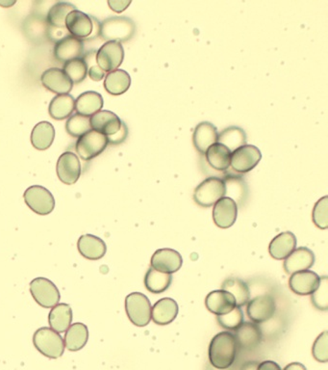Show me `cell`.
I'll return each instance as SVG.
<instances>
[{
	"label": "cell",
	"mask_w": 328,
	"mask_h": 370,
	"mask_svg": "<svg viewBox=\"0 0 328 370\" xmlns=\"http://www.w3.org/2000/svg\"><path fill=\"white\" fill-rule=\"evenodd\" d=\"M235 338L238 348L244 350H254L258 347L262 341V330L258 324L254 322H244L235 331Z\"/></svg>",
	"instance_id": "cell-20"
},
{
	"label": "cell",
	"mask_w": 328,
	"mask_h": 370,
	"mask_svg": "<svg viewBox=\"0 0 328 370\" xmlns=\"http://www.w3.org/2000/svg\"><path fill=\"white\" fill-rule=\"evenodd\" d=\"M257 370H281V367L275 362L264 361L259 364Z\"/></svg>",
	"instance_id": "cell-47"
},
{
	"label": "cell",
	"mask_w": 328,
	"mask_h": 370,
	"mask_svg": "<svg viewBox=\"0 0 328 370\" xmlns=\"http://www.w3.org/2000/svg\"><path fill=\"white\" fill-rule=\"evenodd\" d=\"M103 108V98L100 93L95 91H88L82 93L75 100V111L78 115L91 117L101 111Z\"/></svg>",
	"instance_id": "cell-26"
},
{
	"label": "cell",
	"mask_w": 328,
	"mask_h": 370,
	"mask_svg": "<svg viewBox=\"0 0 328 370\" xmlns=\"http://www.w3.org/2000/svg\"><path fill=\"white\" fill-rule=\"evenodd\" d=\"M23 198L27 207L38 215H51L55 208V199L53 195L46 187L41 185H33L26 189Z\"/></svg>",
	"instance_id": "cell-6"
},
{
	"label": "cell",
	"mask_w": 328,
	"mask_h": 370,
	"mask_svg": "<svg viewBox=\"0 0 328 370\" xmlns=\"http://www.w3.org/2000/svg\"><path fill=\"white\" fill-rule=\"evenodd\" d=\"M320 281L321 278L313 271H301L291 276L289 288L298 295H312L319 288Z\"/></svg>",
	"instance_id": "cell-17"
},
{
	"label": "cell",
	"mask_w": 328,
	"mask_h": 370,
	"mask_svg": "<svg viewBox=\"0 0 328 370\" xmlns=\"http://www.w3.org/2000/svg\"><path fill=\"white\" fill-rule=\"evenodd\" d=\"M87 65L88 75L93 82H100L105 77V72L96 63V51H91L82 57Z\"/></svg>",
	"instance_id": "cell-44"
},
{
	"label": "cell",
	"mask_w": 328,
	"mask_h": 370,
	"mask_svg": "<svg viewBox=\"0 0 328 370\" xmlns=\"http://www.w3.org/2000/svg\"><path fill=\"white\" fill-rule=\"evenodd\" d=\"M74 110L75 100L69 94L54 96L48 106L49 116L57 121L69 119Z\"/></svg>",
	"instance_id": "cell-29"
},
{
	"label": "cell",
	"mask_w": 328,
	"mask_h": 370,
	"mask_svg": "<svg viewBox=\"0 0 328 370\" xmlns=\"http://www.w3.org/2000/svg\"><path fill=\"white\" fill-rule=\"evenodd\" d=\"M90 124L93 130L109 137L118 134L121 129L122 121L113 112L101 110L91 117Z\"/></svg>",
	"instance_id": "cell-19"
},
{
	"label": "cell",
	"mask_w": 328,
	"mask_h": 370,
	"mask_svg": "<svg viewBox=\"0 0 328 370\" xmlns=\"http://www.w3.org/2000/svg\"><path fill=\"white\" fill-rule=\"evenodd\" d=\"M296 237L291 231H284L275 236L270 243L269 253L273 259L282 260L295 251Z\"/></svg>",
	"instance_id": "cell-25"
},
{
	"label": "cell",
	"mask_w": 328,
	"mask_h": 370,
	"mask_svg": "<svg viewBox=\"0 0 328 370\" xmlns=\"http://www.w3.org/2000/svg\"><path fill=\"white\" fill-rule=\"evenodd\" d=\"M136 32V25L127 17H112L100 23V36L107 42L129 41Z\"/></svg>",
	"instance_id": "cell-2"
},
{
	"label": "cell",
	"mask_w": 328,
	"mask_h": 370,
	"mask_svg": "<svg viewBox=\"0 0 328 370\" xmlns=\"http://www.w3.org/2000/svg\"><path fill=\"white\" fill-rule=\"evenodd\" d=\"M55 138V129L49 122H41L34 127L31 134V143L39 151H46L51 147Z\"/></svg>",
	"instance_id": "cell-31"
},
{
	"label": "cell",
	"mask_w": 328,
	"mask_h": 370,
	"mask_svg": "<svg viewBox=\"0 0 328 370\" xmlns=\"http://www.w3.org/2000/svg\"><path fill=\"white\" fill-rule=\"evenodd\" d=\"M258 366V362H246V363L242 364L240 370H257Z\"/></svg>",
	"instance_id": "cell-48"
},
{
	"label": "cell",
	"mask_w": 328,
	"mask_h": 370,
	"mask_svg": "<svg viewBox=\"0 0 328 370\" xmlns=\"http://www.w3.org/2000/svg\"><path fill=\"white\" fill-rule=\"evenodd\" d=\"M88 340V330L87 326L83 323H74L70 325L65 335V347L67 350L77 352L81 350L87 345Z\"/></svg>",
	"instance_id": "cell-32"
},
{
	"label": "cell",
	"mask_w": 328,
	"mask_h": 370,
	"mask_svg": "<svg viewBox=\"0 0 328 370\" xmlns=\"http://www.w3.org/2000/svg\"><path fill=\"white\" fill-rule=\"evenodd\" d=\"M77 10L74 4L69 2H57L49 9L46 22L54 30H66V19L70 12Z\"/></svg>",
	"instance_id": "cell-35"
},
{
	"label": "cell",
	"mask_w": 328,
	"mask_h": 370,
	"mask_svg": "<svg viewBox=\"0 0 328 370\" xmlns=\"http://www.w3.org/2000/svg\"><path fill=\"white\" fill-rule=\"evenodd\" d=\"M30 293L36 303L44 309L55 307L61 299L55 283L46 278L34 279L30 283Z\"/></svg>",
	"instance_id": "cell-8"
},
{
	"label": "cell",
	"mask_w": 328,
	"mask_h": 370,
	"mask_svg": "<svg viewBox=\"0 0 328 370\" xmlns=\"http://www.w3.org/2000/svg\"><path fill=\"white\" fill-rule=\"evenodd\" d=\"M312 219L317 228L327 230L328 228V197H322L315 205Z\"/></svg>",
	"instance_id": "cell-41"
},
{
	"label": "cell",
	"mask_w": 328,
	"mask_h": 370,
	"mask_svg": "<svg viewBox=\"0 0 328 370\" xmlns=\"http://www.w3.org/2000/svg\"><path fill=\"white\" fill-rule=\"evenodd\" d=\"M283 370H307V369L303 364L296 363V362H295V363L288 364V366Z\"/></svg>",
	"instance_id": "cell-49"
},
{
	"label": "cell",
	"mask_w": 328,
	"mask_h": 370,
	"mask_svg": "<svg viewBox=\"0 0 328 370\" xmlns=\"http://www.w3.org/2000/svg\"><path fill=\"white\" fill-rule=\"evenodd\" d=\"M173 281V277L171 274L159 272L150 267L147 270L145 277V286L150 293L160 294L165 293L166 289L170 288Z\"/></svg>",
	"instance_id": "cell-36"
},
{
	"label": "cell",
	"mask_w": 328,
	"mask_h": 370,
	"mask_svg": "<svg viewBox=\"0 0 328 370\" xmlns=\"http://www.w3.org/2000/svg\"><path fill=\"white\" fill-rule=\"evenodd\" d=\"M205 306L208 311L218 317L228 314L237 307L235 298L228 291H214L208 294L205 299Z\"/></svg>",
	"instance_id": "cell-24"
},
{
	"label": "cell",
	"mask_w": 328,
	"mask_h": 370,
	"mask_svg": "<svg viewBox=\"0 0 328 370\" xmlns=\"http://www.w3.org/2000/svg\"><path fill=\"white\" fill-rule=\"evenodd\" d=\"M262 160L261 151L254 145H244L231 153L230 167L237 173L254 170Z\"/></svg>",
	"instance_id": "cell-9"
},
{
	"label": "cell",
	"mask_w": 328,
	"mask_h": 370,
	"mask_svg": "<svg viewBox=\"0 0 328 370\" xmlns=\"http://www.w3.org/2000/svg\"><path fill=\"white\" fill-rule=\"evenodd\" d=\"M178 314V305L171 298H163L156 302L152 310V319L155 324H171Z\"/></svg>",
	"instance_id": "cell-27"
},
{
	"label": "cell",
	"mask_w": 328,
	"mask_h": 370,
	"mask_svg": "<svg viewBox=\"0 0 328 370\" xmlns=\"http://www.w3.org/2000/svg\"><path fill=\"white\" fill-rule=\"evenodd\" d=\"M56 172L60 181L64 184H77L81 176V163L79 158L74 153H64L57 161Z\"/></svg>",
	"instance_id": "cell-12"
},
{
	"label": "cell",
	"mask_w": 328,
	"mask_h": 370,
	"mask_svg": "<svg viewBox=\"0 0 328 370\" xmlns=\"http://www.w3.org/2000/svg\"><path fill=\"white\" fill-rule=\"evenodd\" d=\"M226 195V185L223 179L210 177L197 185L194 200L202 208H210Z\"/></svg>",
	"instance_id": "cell-4"
},
{
	"label": "cell",
	"mask_w": 328,
	"mask_h": 370,
	"mask_svg": "<svg viewBox=\"0 0 328 370\" xmlns=\"http://www.w3.org/2000/svg\"><path fill=\"white\" fill-rule=\"evenodd\" d=\"M131 1H126V0H109L108 5L111 8L112 11L116 13H122L126 11Z\"/></svg>",
	"instance_id": "cell-46"
},
{
	"label": "cell",
	"mask_w": 328,
	"mask_h": 370,
	"mask_svg": "<svg viewBox=\"0 0 328 370\" xmlns=\"http://www.w3.org/2000/svg\"><path fill=\"white\" fill-rule=\"evenodd\" d=\"M231 153L221 143L211 146L206 153L208 164L216 171L225 172L230 167Z\"/></svg>",
	"instance_id": "cell-33"
},
{
	"label": "cell",
	"mask_w": 328,
	"mask_h": 370,
	"mask_svg": "<svg viewBox=\"0 0 328 370\" xmlns=\"http://www.w3.org/2000/svg\"><path fill=\"white\" fill-rule=\"evenodd\" d=\"M247 137L243 129L239 127H230L218 134V143L223 146L233 153L234 151L247 145Z\"/></svg>",
	"instance_id": "cell-37"
},
{
	"label": "cell",
	"mask_w": 328,
	"mask_h": 370,
	"mask_svg": "<svg viewBox=\"0 0 328 370\" xmlns=\"http://www.w3.org/2000/svg\"><path fill=\"white\" fill-rule=\"evenodd\" d=\"M238 215V205L230 197L218 200L213 208V220L221 229H228L235 224Z\"/></svg>",
	"instance_id": "cell-15"
},
{
	"label": "cell",
	"mask_w": 328,
	"mask_h": 370,
	"mask_svg": "<svg viewBox=\"0 0 328 370\" xmlns=\"http://www.w3.org/2000/svg\"><path fill=\"white\" fill-rule=\"evenodd\" d=\"M152 304L145 294L130 293L126 298V311L132 324L145 327L152 320Z\"/></svg>",
	"instance_id": "cell-5"
},
{
	"label": "cell",
	"mask_w": 328,
	"mask_h": 370,
	"mask_svg": "<svg viewBox=\"0 0 328 370\" xmlns=\"http://www.w3.org/2000/svg\"><path fill=\"white\" fill-rule=\"evenodd\" d=\"M62 70H64L65 74L74 84H79V83L84 82L88 75L87 65L83 58L70 60V61L66 62Z\"/></svg>",
	"instance_id": "cell-38"
},
{
	"label": "cell",
	"mask_w": 328,
	"mask_h": 370,
	"mask_svg": "<svg viewBox=\"0 0 328 370\" xmlns=\"http://www.w3.org/2000/svg\"><path fill=\"white\" fill-rule=\"evenodd\" d=\"M312 355L319 363H327L328 362V333L324 331L315 340L312 347Z\"/></svg>",
	"instance_id": "cell-43"
},
{
	"label": "cell",
	"mask_w": 328,
	"mask_h": 370,
	"mask_svg": "<svg viewBox=\"0 0 328 370\" xmlns=\"http://www.w3.org/2000/svg\"><path fill=\"white\" fill-rule=\"evenodd\" d=\"M275 310L277 304L275 298L270 294H263L249 301L247 314L252 322L261 324L272 319L275 314Z\"/></svg>",
	"instance_id": "cell-11"
},
{
	"label": "cell",
	"mask_w": 328,
	"mask_h": 370,
	"mask_svg": "<svg viewBox=\"0 0 328 370\" xmlns=\"http://www.w3.org/2000/svg\"><path fill=\"white\" fill-rule=\"evenodd\" d=\"M127 135H129V129H127L126 125L124 124V122H122L121 129H119L118 134L113 135V136L107 137L108 144H122V142H124V141H126Z\"/></svg>",
	"instance_id": "cell-45"
},
{
	"label": "cell",
	"mask_w": 328,
	"mask_h": 370,
	"mask_svg": "<svg viewBox=\"0 0 328 370\" xmlns=\"http://www.w3.org/2000/svg\"><path fill=\"white\" fill-rule=\"evenodd\" d=\"M72 322V310L69 304H58L52 307L48 315V323L52 330L64 333Z\"/></svg>",
	"instance_id": "cell-28"
},
{
	"label": "cell",
	"mask_w": 328,
	"mask_h": 370,
	"mask_svg": "<svg viewBox=\"0 0 328 370\" xmlns=\"http://www.w3.org/2000/svg\"><path fill=\"white\" fill-rule=\"evenodd\" d=\"M107 146V137L92 129L83 136L78 138L77 144H75V150L81 160L88 161L101 155Z\"/></svg>",
	"instance_id": "cell-7"
},
{
	"label": "cell",
	"mask_w": 328,
	"mask_h": 370,
	"mask_svg": "<svg viewBox=\"0 0 328 370\" xmlns=\"http://www.w3.org/2000/svg\"><path fill=\"white\" fill-rule=\"evenodd\" d=\"M237 353H238V345L235 336L226 331V332L218 333L212 338L208 356H209L210 364L215 369L223 370L232 366Z\"/></svg>",
	"instance_id": "cell-1"
},
{
	"label": "cell",
	"mask_w": 328,
	"mask_h": 370,
	"mask_svg": "<svg viewBox=\"0 0 328 370\" xmlns=\"http://www.w3.org/2000/svg\"><path fill=\"white\" fill-rule=\"evenodd\" d=\"M41 82L44 88L57 95H67L74 87V83L67 77L64 70L59 68L44 70Z\"/></svg>",
	"instance_id": "cell-16"
},
{
	"label": "cell",
	"mask_w": 328,
	"mask_h": 370,
	"mask_svg": "<svg viewBox=\"0 0 328 370\" xmlns=\"http://www.w3.org/2000/svg\"><path fill=\"white\" fill-rule=\"evenodd\" d=\"M182 264V255L176 250L169 248L157 250L150 260L153 269L171 275L181 269Z\"/></svg>",
	"instance_id": "cell-14"
},
{
	"label": "cell",
	"mask_w": 328,
	"mask_h": 370,
	"mask_svg": "<svg viewBox=\"0 0 328 370\" xmlns=\"http://www.w3.org/2000/svg\"><path fill=\"white\" fill-rule=\"evenodd\" d=\"M313 306L319 311H327L328 310V280L327 277L321 278L319 288L311 296Z\"/></svg>",
	"instance_id": "cell-42"
},
{
	"label": "cell",
	"mask_w": 328,
	"mask_h": 370,
	"mask_svg": "<svg viewBox=\"0 0 328 370\" xmlns=\"http://www.w3.org/2000/svg\"><path fill=\"white\" fill-rule=\"evenodd\" d=\"M33 343L41 355L49 359H58L63 356L66 348L60 333L48 327L36 331L33 336Z\"/></svg>",
	"instance_id": "cell-3"
},
{
	"label": "cell",
	"mask_w": 328,
	"mask_h": 370,
	"mask_svg": "<svg viewBox=\"0 0 328 370\" xmlns=\"http://www.w3.org/2000/svg\"><path fill=\"white\" fill-rule=\"evenodd\" d=\"M221 289L233 295L236 300L237 307L246 306L251 300V291L249 286L239 278H228L223 281Z\"/></svg>",
	"instance_id": "cell-34"
},
{
	"label": "cell",
	"mask_w": 328,
	"mask_h": 370,
	"mask_svg": "<svg viewBox=\"0 0 328 370\" xmlns=\"http://www.w3.org/2000/svg\"><path fill=\"white\" fill-rule=\"evenodd\" d=\"M53 56L56 60L64 64L70 60L82 58L84 56V44L83 41L69 34L56 42Z\"/></svg>",
	"instance_id": "cell-13"
},
{
	"label": "cell",
	"mask_w": 328,
	"mask_h": 370,
	"mask_svg": "<svg viewBox=\"0 0 328 370\" xmlns=\"http://www.w3.org/2000/svg\"><path fill=\"white\" fill-rule=\"evenodd\" d=\"M218 324L228 331H235L244 323V312L241 307H236L228 314L217 317Z\"/></svg>",
	"instance_id": "cell-40"
},
{
	"label": "cell",
	"mask_w": 328,
	"mask_h": 370,
	"mask_svg": "<svg viewBox=\"0 0 328 370\" xmlns=\"http://www.w3.org/2000/svg\"><path fill=\"white\" fill-rule=\"evenodd\" d=\"M77 249L79 254L88 260L103 259L107 251L105 242L93 234L80 236L77 241Z\"/></svg>",
	"instance_id": "cell-23"
},
{
	"label": "cell",
	"mask_w": 328,
	"mask_h": 370,
	"mask_svg": "<svg viewBox=\"0 0 328 370\" xmlns=\"http://www.w3.org/2000/svg\"><path fill=\"white\" fill-rule=\"evenodd\" d=\"M315 254L307 247H299L295 249L290 255L285 259L284 270L289 275L310 269L315 263Z\"/></svg>",
	"instance_id": "cell-21"
},
{
	"label": "cell",
	"mask_w": 328,
	"mask_h": 370,
	"mask_svg": "<svg viewBox=\"0 0 328 370\" xmlns=\"http://www.w3.org/2000/svg\"><path fill=\"white\" fill-rule=\"evenodd\" d=\"M15 4V1H10V0H1L0 1V6L4 8H10Z\"/></svg>",
	"instance_id": "cell-50"
},
{
	"label": "cell",
	"mask_w": 328,
	"mask_h": 370,
	"mask_svg": "<svg viewBox=\"0 0 328 370\" xmlns=\"http://www.w3.org/2000/svg\"><path fill=\"white\" fill-rule=\"evenodd\" d=\"M124 59V49L119 42H106L96 51V63L104 72L118 70Z\"/></svg>",
	"instance_id": "cell-10"
},
{
	"label": "cell",
	"mask_w": 328,
	"mask_h": 370,
	"mask_svg": "<svg viewBox=\"0 0 328 370\" xmlns=\"http://www.w3.org/2000/svg\"><path fill=\"white\" fill-rule=\"evenodd\" d=\"M66 30L70 35L79 40H87L93 32V20L91 15L78 10H74L67 15Z\"/></svg>",
	"instance_id": "cell-18"
},
{
	"label": "cell",
	"mask_w": 328,
	"mask_h": 370,
	"mask_svg": "<svg viewBox=\"0 0 328 370\" xmlns=\"http://www.w3.org/2000/svg\"><path fill=\"white\" fill-rule=\"evenodd\" d=\"M131 85V77L124 70L109 72L104 79V88L110 95L121 96L126 93Z\"/></svg>",
	"instance_id": "cell-30"
},
{
	"label": "cell",
	"mask_w": 328,
	"mask_h": 370,
	"mask_svg": "<svg viewBox=\"0 0 328 370\" xmlns=\"http://www.w3.org/2000/svg\"><path fill=\"white\" fill-rule=\"evenodd\" d=\"M66 130L70 136L79 138L87 132L92 130L90 124V118L81 115L70 116L66 122Z\"/></svg>",
	"instance_id": "cell-39"
},
{
	"label": "cell",
	"mask_w": 328,
	"mask_h": 370,
	"mask_svg": "<svg viewBox=\"0 0 328 370\" xmlns=\"http://www.w3.org/2000/svg\"><path fill=\"white\" fill-rule=\"evenodd\" d=\"M218 132L217 127L209 122H202L195 129L192 142L197 152L205 155L211 146L218 143Z\"/></svg>",
	"instance_id": "cell-22"
}]
</instances>
